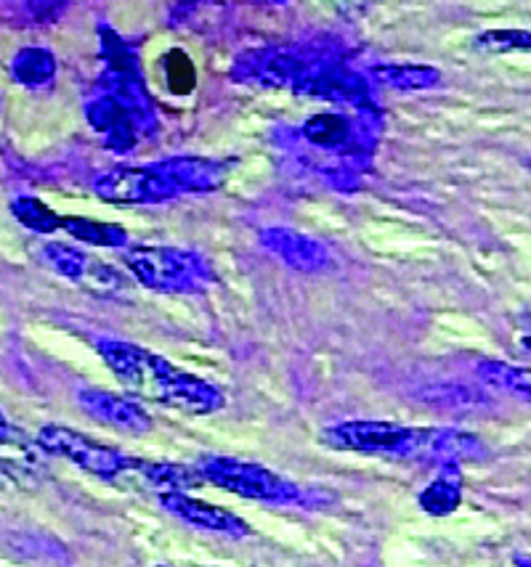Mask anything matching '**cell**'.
Listing matches in <instances>:
<instances>
[{
	"label": "cell",
	"instance_id": "cell-17",
	"mask_svg": "<svg viewBox=\"0 0 531 567\" xmlns=\"http://www.w3.org/2000/svg\"><path fill=\"white\" fill-rule=\"evenodd\" d=\"M304 138L312 146L338 152V148L351 146L354 125L351 120L340 117V114H317L304 125Z\"/></svg>",
	"mask_w": 531,
	"mask_h": 567
},
{
	"label": "cell",
	"instance_id": "cell-13",
	"mask_svg": "<svg viewBox=\"0 0 531 567\" xmlns=\"http://www.w3.org/2000/svg\"><path fill=\"white\" fill-rule=\"evenodd\" d=\"M476 374L479 380L487 384V388L500 390V393H508L519 401L531 403V369L529 367H513V363L506 361H481L476 367Z\"/></svg>",
	"mask_w": 531,
	"mask_h": 567
},
{
	"label": "cell",
	"instance_id": "cell-27",
	"mask_svg": "<svg viewBox=\"0 0 531 567\" xmlns=\"http://www.w3.org/2000/svg\"><path fill=\"white\" fill-rule=\"evenodd\" d=\"M529 167H531V162H529Z\"/></svg>",
	"mask_w": 531,
	"mask_h": 567
},
{
	"label": "cell",
	"instance_id": "cell-16",
	"mask_svg": "<svg viewBox=\"0 0 531 567\" xmlns=\"http://www.w3.org/2000/svg\"><path fill=\"white\" fill-rule=\"evenodd\" d=\"M11 78L24 87H45L57 78V59L49 49H22L11 62Z\"/></svg>",
	"mask_w": 531,
	"mask_h": 567
},
{
	"label": "cell",
	"instance_id": "cell-7",
	"mask_svg": "<svg viewBox=\"0 0 531 567\" xmlns=\"http://www.w3.org/2000/svg\"><path fill=\"white\" fill-rule=\"evenodd\" d=\"M40 255L59 276H64L67 281L78 284L85 292L96 297H120L127 289L125 276L118 268H112L110 262L99 260L96 255H89L80 247L64 245V241H49L40 249Z\"/></svg>",
	"mask_w": 531,
	"mask_h": 567
},
{
	"label": "cell",
	"instance_id": "cell-14",
	"mask_svg": "<svg viewBox=\"0 0 531 567\" xmlns=\"http://www.w3.org/2000/svg\"><path fill=\"white\" fill-rule=\"evenodd\" d=\"M372 74L394 91H428L441 83V72L428 64H378Z\"/></svg>",
	"mask_w": 531,
	"mask_h": 567
},
{
	"label": "cell",
	"instance_id": "cell-19",
	"mask_svg": "<svg viewBox=\"0 0 531 567\" xmlns=\"http://www.w3.org/2000/svg\"><path fill=\"white\" fill-rule=\"evenodd\" d=\"M11 213L24 228L35 234H53L62 228V218L38 197H17L11 202Z\"/></svg>",
	"mask_w": 531,
	"mask_h": 567
},
{
	"label": "cell",
	"instance_id": "cell-8",
	"mask_svg": "<svg viewBox=\"0 0 531 567\" xmlns=\"http://www.w3.org/2000/svg\"><path fill=\"white\" fill-rule=\"evenodd\" d=\"M78 403L91 420L125 432V435H146L152 430V416L146 414V409L141 406L136 398L110 393V390L83 388L78 393Z\"/></svg>",
	"mask_w": 531,
	"mask_h": 567
},
{
	"label": "cell",
	"instance_id": "cell-20",
	"mask_svg": "<svg viewBox=\"0 0 531 567\" xmlns=\"http://www.w3.org/2000/svg\"><path fill=\"white\" fill-rule=\"evenodd\" d=\"M473 49L487 56H506L515 51H531L529 30H487L473 40Z\"/></svg>",
	"mask_w": 531,
	"mask_h": 567
},
{
	"label": "cell",
	"instance_id": "cell-24",
	"mask_svg": "<svg viewBox=\"0 0 531 567\" xmlns=\"http://www.w3.org/2000/svg\"><path fill=\"white\" fill-rule=\"evenodd\" d=\"M13 437V427H11V422L6 420V414L3 411H0V443H9Z\"/></svg>",
	"mask_w": 531,
	"mask_h": 567
},
{
	"label": "cell",
	"instance_id": "cell-22",
	"mask_svg": "<svg viewBox=\"0 0 531 567\" xmlns=\"http://www.w3.org/2000/svg\"><path fill=\"white\" fill-rule=\"evenodd\" d=\"M325 3L333 6L343 17H359V13L367 11L369 0H325Z\"/></svg>",
	"mask_w": 531,
	"mask_h": 567
},
{
	"label": "cell",
	"instance_id": "cell-5",
	"mask_svg": "<svg viewBox=\"0 0 531 567\" xmlns=\"http://www.w3.org/2000/svg\"><path fill=\"white\" fill-rule=\"evenodd\" d=\"M203 481L218 485L228 494L253 498V502L264 504H298L304 502V494L293 481L277 475L261 464L242 462L232 456H207L197 467Z\"/></svg>",
	"mask_w": 531,
	"mask_h": 567
},
{
	"label": "cell",
	"instance_id": "cell-18",
	"mask_svg": "<svg viewBox=\"0 0 531 567\" xmlns=\"http://www.w3.org/2000/svg\"><path fill=\"white\" fill-rule=\"evenodd\" d=\"M62 228L78 241L91 247H112L120 249L127 245L125 228L114 226V223H102L91 218H62Z\"/></svg>",
	"mask_w": 531,
	"mask_h": 567
},
{
	"label": "cell",
	"instance_id": "cell-4",
	"mask_svg": "<svg viewBox=\"0 0 531 567\" xmlns=\"http://www.w3.org/2000/svg\"><path fill=\"white\" fill-rule=\"evenodd\" d=\"M123 262L141 287L160 295H194L213 281V268L203 255L178 247H133Z\"/></svg>",
	"mask_w": 531,
	"mask_h": 567
},
{
	"label": "cell",
	"instance_id": "cell-6",
	"mask_svg": "<svg viewBox=\"0 0 531 567\" xmlns=\"http://www.w3.org/2000/svg\"><path fill=\"white\" fill-rule=\"evenodd\" d=\"M38 443L40 449L49 451V454L62 456L67 462L75 464V467L89 472V475H96L110 483L120 481V475H123L127 467V458H131L120 454L112 445L93 441L85 432L64 427V424H45V427L38 432Z\"/></svg>",
	"mask_w": 531,
	"mask_h": 567
},
{
	"label": "cell",
	"instance_id": "cell-1",
	"mask_svg": "<svg viewBox=\"0 0 531 567\" xmlns=\"http://www.w3.org/2000/svg\"><path fill=\"white\" fill-rule=\"evenodd\" d=\"M96 350L118 382L136 401L157 403V406L194 416L215 414L226 406L224 390L203 377L173 367L167 358L152 350L125 340H110V337L96 340Z\"/></svg>",
	"mask_w": 531,
	"mask_h": 567
},
{
	"label": "cell",
	"instance_id": "cell-23",
	"mask_svg": "<svg viewBox=\"0 0 531 567\" xmlns=\"http://www.w3.org/2000/svg\"><path fill=\"white\" fill-rule=\"evenodd\" d=\"M521 327H523V337H521V348L529 350L531 353V313L523 316L521 319Z\"/></svg>",
	"mask_w": 531,
	"mask_h": 567
},
{
	"label": "cell",
	"instance_id": "cell-21",
	"mask_svg": "<svg viewBox=\"0 0 531 567\" xmlns=\"http://www.w3.org/2000/svg\"><path fill=\"white\" fill-rule=\"evenodd\" d=\"M67 0H27V11L35 22H51L64 11Z\"/></svg>",
	"mask_w": 531,
	"mask_h": 567
},
{
	"label": "cell",
	"instance_id": "cell-11",
	"mask_svg": "<svg viewBox=\"0 0 531 567\" xmlns=\"http://www.w3.org/2000/svg\"><path fill=\"white\" fill-rule=\"evenodd\" d=\"M89 120L93 131L104 133L106 146L114 148V152H127L136 144V127H133V117L125 110L123 101L112 96L93 101L89 106Z\"/></svg>",
	"mask_w": 531,
	"mask_h": 567
},
{
	"label": "cell",
	"instance_id": "cell-3",
	"mask_svg": "<svg viewBox=\"0 0 531 567\" xmlns=\"http://www.w3.org/2000/svg\"><path fill=\"white\" fill-rule=\"evenodd\" d=\"M436 441H439V427H407V424L380 420L338 422L321 430V443L333 451L422 464H436Z\"/></svg>",
	"mask_w": 531,
	"mask_h": 567
},
{
	"label": "cell",
	"instance_id": "cell-26",
	"mask_svg": "<svg viewBox=\"0 0 531 567\" xmlns=\"http://www.w3.org/2000/svg\"><path fill=\"white\" fill-rule=\"evenodd\" d=\"M272 3H287V0H272Z\"/></svg>",
	"mask_w": 531,
	"mask_h": 567
},
{
	"label": "cell",
	"instance_id": "cell-9",
	"mask_svg": "<svg viewBox=\"0 0 531 567\" xmlns=\"http://www.w3.org/2000/svg\"><path fill=\"white\" fill-rule=\"evenodd\" d=\"M157 502L163 509L171 512L173 517H178L181 523L194 525V528L207 530V533H221L228 538H245L251 533V525L245 519L234 515V512L221 509V506L207 504L203 498H194L186 491H173V494L157 496Z\"/></svg>",
	"mask_w": 531,
	"mask_h": 567
},
{
	"label": "cell",
	"instance_id": "cell-15",
	"mask_svg": "<svg viewBox=\"0 0 531 567\" xmlns=\"http://www.w3.org/2000/svg\"><path fill=\"white\" fill-rule=\"evenodd\" d=\"M422 403H428L430 409L439 411H449V414H462V411H476L481 409L483 403H489L483 398L481 390L468 388V384H457V382H447V384H430L420 393Z\"/></svg>",
	"mask_w": 531,
	"mask_h": 567
},
{
	"label": "cell",
	"instance_id": "cell-2",
	"mask_svg": "<svg viewBox=\"0 0 531 567\" xmlns=\"http://www.w3.org/2000/svg\"><path fill=\"white\" fill-rule=\"evenodd\" d=\"M226 165L203 157H173L141 167H114L93 184L110 205H160L181 194H207L224 186Z\"/></svg>",
	"mask_w": 531,
	"mask_h": 567
},
{
	"label": "cell",
	"instance_id": "cell-12",
	"mask_svg": "<svg viewBox=\"0 0 531 567\" xmlns=\"http://www.w3.org/2000/svg\"><path fill=\"white\" fill-rule=\"evenodd\" d=\"M439 477L428 485L420 494V506L433 517H447L452 515L457 506L462 504V477H460V464H443L439 467Z\"/></svg>",
	"mask_w": 531,
	"mask_h": 567
},
{
	"label": "cell",
	"instance_id": "cell-10",
	"mask_svg": "<svg viewBox=\"0 0 531 567\" xmlns=\"http://www.w3.org/2000/svg\"><path fill=\"white\" fill-rule=\"evenodd\" d=\"M261 245L287 268L300 274H319L329 266V252L321 241L312 236L293 231L285 226H272L261 231Z\"/></svg>",
	"mask_w": 531,
	"mask_h": 567
},
{
	"label": "cell",
	"instance_id": "cell-25",
	"mask_svg": "<svg viewBox=\"0 0 531 567\" xmlns=\"http://www.w3.org/2000/svg\"><path fill=\"white\" fill-rule=\"evenodd\" d=\"M515 567H531V557L519 555V557H515Z\"/></svg>",
	"mask_w": 531,
	"mask_h": 567
}]
</instances>
